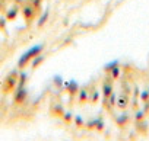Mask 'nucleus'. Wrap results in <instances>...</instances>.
I'll list each match as a JSON object with an SVG mask.
<instances>
[{"label": "nucleus", "instance_id": "a878e982", "mask_svg": "<svg viewBox=\"0 0 149 141\" xmlns=\"http://www.w3.org/2000/svg\"><path fill=\"white\" fill-rule=\"evenodd\" d=\"M41 2H42V0H32V3H31V5H32L34 8H38V6L41 5Z\"/></svg>", "mask_w": 149, "mask_h": 141}, {"label": "nucleus", "instance_id": "f03ea898", "mask_svg": "<svg viewBox=\"0 0 149 141\" xmlns=\"http://www.w3.org/2000/svg\"><path fill=\"white\" fill-rule=\"evenodd\" d=\"M18 76H19V73L16 72V70H13V72H10L8 74V77L5 79V82L2 85V89H3L5 93H12L16 89V86H18Z\"/></svg>", "mask_w": 149, "mask_h": 141}, {"label": "nucleus", "instance_id": "a211bd4d", "mask_svg": "<svg viewBox=\"0 0 149 141\" xmlns=\"http://www.w3.org/2000/svg\"><path fill=\"white\" fill-rule=\"evenodd\" d=\"M104 127H105V124H104L102 118H101V116H100V118H97V125H95V129H97V131H102V129H104Z\"/></svg>", "mask_w": 149, "mask_h": 141}, {"label": "nucleus", "instance_id": "393cba45", "mask_svg": "<svg viewBox=\"0 0 149 141\" xmlns=\"http://www.w3.org/2000/svg\"><path fill=\"white\" fill-rule=\"evenodd\" d=\"M86 125H88V128H89V129L95 128V125H97V118H95V119H91V121H89Z\"/></svg>", "mask_w": 149, "mask_h": 141}, {"label": "nucleus", "instance_id": "bb28decb", "mask_svg": "<svg viewBox=\"0 0 149 141\" xmlns=\"http://www.w3.org/2000/svg\"><path fill=\"white\" fill-rule=\"evenodd\" d=\"M148 92H149V87H148Z\"/></svg>", "mask_w": 149, "mask_h": 141}, {"label": "nucleus", "instance_id": "412c9836", "mask_svg": "<svg viewBox=\"0 0 149 141\" xmlns=\"http://www.w3.org/2000/svg\"><path fill=\"white\" fill-rule=\"evenodd\" d=\"M53 82H54V85H56L57 87H60V86L63 85V77H61V76H54V77H53Z\"/></svg>", "mask_w": 149, "mask_h": 141}, {"label": "nucleus", "instance_id": "f3484780", "mask_svg": "<svg viewBox=\"0 0 149 141\" xmlns=\"http://www.w3.org/2000/svg\"><path fill=\"white\" fill-rule=\"evenodd\" d=\"M61 118H63V121H64L66 124H70V122L73 121V113H72V112H64V113L61 115Z\"/></svg>", "mask_w": 149, "mask_h": 141}, {"label": "nucleus", "instance_id": "f257e3e1", "mask_svg": "<svg viewBox=\"0 0 149 141\" xmlns=\"http://www.w3.org/2000/svg\"><path fill=\"white\" fill-rule=\"evenodd\" d=\"M42 51H44V44H35V45H32L31 48H28V50L19 57V60H18V68L26 67V65L32 61V58H35V57L40 55V54H42Z\"/></svg>", "mask_w": 149, "mask_h": 141}, {"label": "nucleus", "instance_id": "ddd939ff", "mask_svg": "<svg viewBox=\"0 0 149 141\" xmlns=\"http://www.w3.org/2000/svg\"><path fill=\"white\" fill-rule=\"evenodd\" d=\"M89 100V95H88V90L86 89H79V102L81 103H85Z\"/></svg>", "mask_w": 149, "mask_h": 141}, {"label": "nucleus", "instance_id": "6ab92c4d", "mask_svg": "<svg viewBox=\"0 0 149 141\" xmlns=\"http://www.w3.org/2000/svg\"><path fill=\"white\" fill-rule=\"evenodd\" d=\"M116 65H118V60H113L111 63H108V64H105V67H104V70H105V72H108V73H110V70H111L113 67H116Z\"/></svg>", "mask_w": 149, "mask_h": 141}, {"label": "nucleus", "instance_id": "423d86ee", "mask_svg": "<svg viewBox=\"0 0 149 141\" xmlns=\"http://www.w3.org/2000/svg\"><path fill=\"white\" fill-rule=\"evenodd\" d=\"M18 13H19V8H18V6H12V8H9V9L6 10L5 18H6L8 21H15L16 16H18Z\"/></svg>", "mask_w": 149, "mask_h": 141}, {"label": "nucleus", "instance_id": "aec40b11", "mask_svg": "<svg viewBox=\"0 0 149 141\" xmlns=\"http://www.w3.org/2000/svg\"><path fill=\"white\" fill-rule=\"evenodd\" d=\"M143 118H145V111H137L136 115H134V121L136 122H142Z\"/></svg>", "mask_w": 149, "mask_h": 141}, {"label": "nucleus", "instance_id": "2eb2a0df", "mask_svg": "<svg viewBox=\"0 0 149 141\" xmlns=\"http://www.w3.org/2000/svg\"><path fill=\"white\" fill-rule=\"evenodd\" d=\"M110 76H111V79H118L120 77V67L118 65H116V67H113L111 70H110Z\"/></svg>", "mask_w": 149, "mask_h": 141}, {"label": "nucleus", "instance_id": "b1692460", "mask_svg": "<svg viewBox=\"0 0 149 141\" xmlns=\"http://www.w3.org/2000/svg\"><path fill=\"white\" fill-rule=\"evenodd\" d=\"M98 98H100V92H98V90H94V93H92V96L89 98V100H92V102L95 103V102L98 100Z\"/></svg>", "mask_w": 149, "mask_h": 141}, {"label": "nucleus", "instance_id": "dca6fc26", "mask_svg": "<svg viewBox=\"0 0 149 141\" xmlns=\"http://www.w3.org/2000/svg\"><path fill=\"white\" fill-rule=\"evenodd\" d=\"M74 125H76L78 128H82V127L85 125V121H84V118H82L81 115H76V116H74Z\"/></svg>", "mask_w": 149, "mask_h": 141}, {"label": "nucleus", "instance_id": "5701e85b", "mask_svg": "<svg viewBox=\"0 0 149 141\" xmlns=\"http://www.w3.org/2000/svg\"><path fill=\"white\" fill-rule=\"evenodd\" d=\"M6 22H8L6 18H0V31H6Z\"/></svg>", "mask_w": 149, "mask_h": 141}, {"label": "nucleus", "instance_id": "4468645a", "mask_svg": "<svg viewBox=\"0 0 149 141\" xmlns=\"http://www.w3.org/2000/svg\"><path fill=\"white\" fill-rule=\"evenodd\" d=\"M26 80H28V74L25 72H21L19 76H18V86H25Z\"/></svg>", "mask_w": 149, "mask_h": 141}, {"label": "nucleus", "instance_id": "20e7f679", "mask_svg": "<svg viewBox=\"0 0 149 141\" xmlns=\"http://www.w3.org/2000/svg\"><path fill=\"white\" fill-rule=\"evenodd\" d=\"M21 12H22V16H24V19L26 21V23H31V22L34 21V18H35L37 8H34L32 5H25Z\"/></svg>", "mask_w": 149, "mask_h": 141}, {"label": "nucleus", "instance_id": "6e6552de", "mask_svg": "<svg viewBox=\"0 0 149 141\" xmlns=\"http://www.w3.org/2000/svg\"><path fill=\"white\" fill-rule=\"evenodd\" d=\"M129 119H130L129 113H127V112H123V113H120V115L116 118V124H117L118 127H124V125L129 122Z\"/></svg>", "mask_w": 149, "mask_h": 141}, {"label": "nucleus", "instance_id": "1a4fd4ad", "mask_svg": "<svg viewBox=\"0 0 149 141\" xmlns=\"http://www.w3.org/2000/svg\"><path fill=\"white\" fill-rule=\"evenodd\" d=\"M48 18H50V10L47 9V10H44V12H42V15L40 16V19H38V22H37V26H38V28H42V26L47 23Z\"/></svg>", "mask_w": 149, "mask_h": 141}, {"label": "nucleus", "instance_id": "0eeeda50", "mask_svg": "<svg viewBox=\"0 0 149 141\" xmlns=\"http://www.w3.org/2000/svg\"><path fill=\"white\" fill-rule=\"evenodd\" d=\"M101 90H102V96H104V99H108L110 95L113 93V85H111L110 82H104Z\"/></svg>", "mask_w": 149, "mask_h": 141}, {"label": "nucleus", "instance_id": "f8f14e48", "mask_svg": "<svg viewBox=\"0 0 149 141\" xmlns=\"http://www.w3.org/2000/svg\"><path fill=\"white\" fill-rule=\"evenodd\" d=\"M127 105H129V100H127V98L126 96H121V98H118L117 99V103H116V106L117 108H120V109H126L127 108Z\"/></svg>", "mask_w": 149, "mask_h": 141}, {"label": "nucleus", "instance_id": "9b49d317", "mask_svg": "<svg viewBox=\"0 0 149 141\" xmlns=\"http://www.w3.org/2000/svg\"><path fill=\"white\" fill-rule=\"evenodd\" d=\"M44 60H45V55H42V54H40V55H37L35 58H32V61H31L32 68H37L40 64H42V63H44Z\"/></svg>", "mask_w": 149, "mask_h": 141}, {"label": "nucleus", "instance_id": "9d476101", "mask_svg": "<svg viewBox=\"0 0 149 141\" xmlns=\"http://www.w3.org/2000/svg\"><path fill=\"white\" fill-rule=\"evenodd\" d=\"M51 113L56 115V116H61V115L64 113V108H63V105H60V103L53 105V108H51Z\"/></svg>", "mask_w": 149, "mask_h": 141}, {"label": "nucleus", "instance_id": "39448f33", "mask_svg": "<svg viewBox=\"0 0 149 141\" xmlns=\"http://www.w3.org/2000/svg\"><path fill=\"white\" fill-rule=\"evenodd\" d=\"M64 89L70 93V96H73V95H76L78 92H79V89H81V86H79V83L76 82V80H70V82H66L64 83Z\"/></svg>", "mask_w": 149, "mask_h": 141}, {"label": "nucleus", "instance_id": "4be33fe9", "mask_svg": "<svg viewBox=\"0 0 149 141\" xmlns=\"http://www.w3.org/2000/svg\"><path fill=\"white\" fill-rule=\"evenodd\" d=\"M140 99H142V102H149V92L148 90H142Z\"/></svg>", "mask_w": 149, "mask_h": 141}, {"label": "nucleus", "instance_id": "7ed1b4c3", "mask_svg": "<svg viewBox=\"0 0 149 141\" xmlns=\"http://www.w3.org/2000/svg\"><path fill=\"white\" fill-rule=\"evenodd\" d=\"M28 98V90L26 86H16V89L13 90V102L16 105H22Z\"/></svg>", "mask_w": 149, "mask_h": 141}]
</instances>
